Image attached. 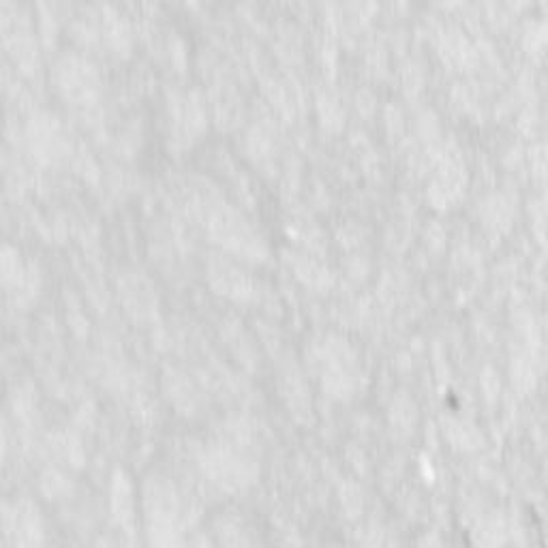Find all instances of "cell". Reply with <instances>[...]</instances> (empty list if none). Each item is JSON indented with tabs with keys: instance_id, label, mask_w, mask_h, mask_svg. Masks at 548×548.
<instances>
[{
	"instance_id": "2",
	"label": "cell",
	"mask_w": 548,
	"mask_h": 548,
	"mask_svg": "<svg viewBox=\"0 0 548 548\" xmlns=\"http://www.w3.org/2000/svg\"><path fill=\"white\" fill-rule=\"evenodd\" d=\"M221 544L223 548H264L255 531L238 519L225 521L221 527Z\"/></svg>"
},
{
	"instance_id": "1",
	"label": "cell",
	"mask_w": 548,
	"mask_h": 548,
	"mask_svg": "<svg viewBox=\"0 0 548 548\" xmlns=\"http://www.w3.org/2000/svg\"><path fill=\"white\" fill-rule=\"evenodd\" d=\"M311 369L319 388L332 401H352L364 390L367 373L360 352L341 337H322L311 347Z\"/></svg>"
},
{
	"instance_id": "3",
	"label": "cell",
	"mask_w": 548,
	"mask_h": 548,
	"mask_svg": "<svg viewBox=\"0 0 548 548\" xmlns=\"http://www.w3.org/2000/svg\"><path fill=\"white\" fill-rule=\"evenodd\" d=\"M478 546L480 548H506V534L501 523H489L484 531H478Z\"/></svg>"
}]
</instances>
